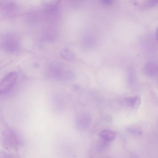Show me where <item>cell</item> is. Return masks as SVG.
<instances>
[{
	"instance_id": "6da1fadb",
	"label": "cell",
	"mask_w": 158,
	"mask_h": 158,
	"mask_svg": "<svg viewBox=\"0 0 158 158\" xmlns=\"http://www.w3.org/2000/svg\"><path fill=\"white\" fill-rule=\"evenodd\" d=\"M17 77V73L13 71L9 73L3 77L0 83L1 94L5 93L11 89L16 81Z\"/></svg>"
},
{
	"instance_id": "7a4b0ae2",
	"label": "cell",
	"mask_w": 158,
	"mask_h": 158,
	"mask_svg": "<svg viewBox=\"0 0 158 158\" xmlns=\"http://www.w3.org/2000/svg\"><path fill=\"white\" fill-rule=\"evenodd\" d=\"M5 143L8 146H10L14 148L18 145L19 143L17 137L11 131L8 130L5 132Z\"/></svg>"
},
{
	"instance_id": "3957f363",
	"label": "cell",
	"mask_w": 158,
	"mask_h": 158,
	"mask_svg": "<svg viewBox=\"0 0 158 158\" xmlns=\"http://www.w3.org/2000/svg\"><path fill=\"white\" fill-rule=\"evenodd\" d=\"M99 137L106 141L110 142L113 140L116 136V133L109 129H104L98 134Z\"/></svg>"
},
{
	"instance_id": "277c9868",
	"label": "cell",
	"mask_w": 158,
	"mask_h": 158,
	"mask_svg": "<svg viewBox=\"0 0 158 158\" xmlns=\"http://www.w3.org/2000/svg\"><path fill=\"white\" fill-rule=\"evenodd\" d=\"M125 100L128 106L134 108H137L141 102L140 98L138 96L127 97Z\"/></svg>"
},
{
	"instance_id": "5b68a950",
	"label": "cell",
	"mask_w": 158,
	"mask_h": 158,
	"mask_svg": "<svg viewBox=\"0 0 158 158\" xmlns=\"http://www.w3.org/2000/svg\"><path fill=\"white\" fill-rule=\"evenodd\" d=\"M77 123L79 126L84 127L87 126L89 123L90 118L88 114H81L77 117Z\"/></svg>"
},
{
	"instance_id": "8992f818",
	"label": "cell",
	"mask_w": 158,
	"mask_h": 158,
	"mask_svg": "<svg viewBox=\"0 0 158 158\" xmlns=\"http://www.w3.org/2000/svg\"><path fill=\"white\" fill-rule=\"evenodd\" d=\"M60 55L63 58L68 60H73L75 56L74 53L67 48L62 49L60 52Z\"/></svg>"
},
{
	"instance_id": "52a82bcc",
	"label": "cell",
	"mask_w": 158,
	"mask_h": 158,
	"mask_svg": "<svg viewBox=\"0 0 158 158\" xmlns=\"http://www.w3.org/2000/svg\"><path fill=\"white\" fill-rule=\"evenodd\" d=\"M1 7L4 10L10 12L16 10L17 7L16 4L13 2H7L1 4Z\"/></svg>"
},
{
	"instance_id": "ba28073f",
	"label": "cell",
	"mask_w": 158,
	"mask_h": 158,
	"mask_svg": "<svg viewBox=\"0 0 158 158\" xmlns=\"http://www.w3.org/2000/svg\"><path fill=\"white\" fill-rule=\"evenodd\" d=\"M148 73L152 76L158 74V65L155 64H149L147 66Z\"/></svg>"
},
{
	"instance_id": "9c48e42d",
	"label": "cell",
	"mask_w": 158,
	"mask_h": 158,
	"mask_svg": "<svg viewBox=\"0 0 158 158\" xmlns=\"http://www.w3.org/2000/svg\"><path fill=\"white\" fill-rule=\"evenodd\" d=\"M114 0H101V2L104 4L108 5L111 4Z\"/></svg>"
},
{
	"instance_id": "30bf717a",
	"label": "cell",
	"mask_w": 158,
	"mask_h": 158,
	"mask_svg": "<svg viewBox=\"0 0 158 158\" xmlns=\"http://www.w3.org/2000/svg\"><path fill=\"white\" fill-rule=\"evenodd\" d=\"M149 2L150 4L151 3V5H153L157 3L158 0H150Z\"/></svg>"
},
{
	"instance_id": "8fae6325",
	"label": "cell",
	"mask_w": 158,
	"mask_h": 158,
	"mask_svg": "<svg viewBox=\"0 0 158 158\" xmlns=\"http://www.w3.org/2000/svg\"><path fill=\"white\" fill-rule=\"evenodd\" d=\"M156 37L157 40L158 41V27L156 31Z\"/></svg>"
},
{
	"instance_id": "7c38bea8",
	"label": "cell",
	"mask_w": 158,
	"mask_h": 158,
	"mask_svg": "<svg viewBox=\"0 0 158 158\" xmlns=\"http://www.w3.org/2000/svg\"><path fill=\"white\" fill-rule=\"evenodd\" d=\"M156 86H157V88L158 89V79L157 82H156Z\"/></svg>"
}]
</instances>
